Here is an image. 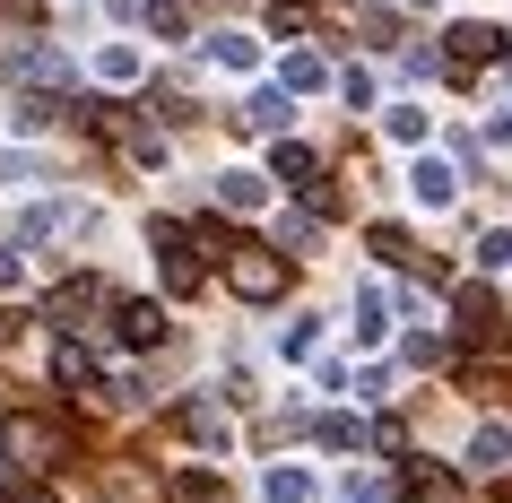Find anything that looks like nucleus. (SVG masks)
<instances>
[{"label":"nucleus","mask_w":512,"mask_h":503,"mask_svg":"<svg viewBox=\"0 0 512 503\" xmlns=\"http://www.w3.org/2000/svg\"><path fill=\"white\" fill-rule=\"evenodd\" d=\"M313 347H322V330H313V321H287V330H278V356H287V365H304Z\"/></svg>","instance_id":"nucleus-25"},{"label":"nucleus","mask_w":512,"mask_h":503,"mask_svg":"<svg viewBox=\"0 0 512 503\" xmlns=\"http://www.w3.org/2000/svg\"><path fill=\"white\" fill-rule=\"evenodd\" d=\"M313 235H322V217H313V209H287V217H278V235H270V252H304Z\"/></svg>","instance_id":"nucleus-21"},{"label":"nucleus","mask_w":512,"mask_h":503,"mask_svg":"<svg viewBox=\"0 0 512 503\" xmlns=\"http://www.w3.org/2000/svg\"><path fill=\"white\" fill-rule=\"evenodd\" d=\"M270 174H278L287 191H304V183H322V157H313L304 139H278V148H270Z\"/></svg>","instance_id":"nucleus-8"},{"label":"nucleus","mask_w":512,"mask_h":503,"mask_svg":"<svg viewBox=\"0 0 512 503\" xmlns=\"http://www.w3.org/2000/svg\"><path fill=\"white\" fill-rule=\"evenodd\" d=\"M339 96L348 105H374V70H339Z\"/></svg>","instance_id":"nucleus-32"},{"label":"nucleus","mask_w":512,"mask_h":503,"mask_svg":"<svg viewBox=\"0 0 512 503\" xmlns=\"http://www.w3.org/2000/svg\"><path fill=\"white\" fill-rule=\"evenodd\" d=\"M478 261L486 269H512V226H486V235H478Z\"/></svg>","instance_id":"nucleus-29"},{"label":"nucleus","mask_w":512,"mask_h":503,"mask_svg":"<svg viewBox=\"0 0 512 503\" xmlns=\"http://www.w3.org/2000/svg\"><path fill=\"white\" fill-rule=\"evenodd\" d=\"M408 9H426V0H408Z\"/></svg>","instance_id":"nucleus-37"},{"label":"nucleus","mask_w":512,"mask_h":503,"mask_svg":"<svg viewBox=\"0 0 512 503\" xmlns=\"http://www.w3.org/2000/svg\"><path fill=\"white\" fill-rule=\"evenodd\" d=\"M339 503H382V495H374V486H356V477H348V495H339Z\"/></svg>","instance_id":"nucleus-35"},{"label":"nucleus","mask_w":512,"mask_h":503,"mask_svg":"<svg viewBox=\"0 0 512 503\" xmlns=\"http://www.w3.org/2000/svg\"><path fill=\"white\" fill-rule=\"evenodd\" d=\"M70 226H79V209H61V200H44V209H27V217H18V235H9V243L27 252V243H53V235H70Z\"/></svg>","instance_id":"nucleus-9"},{"label":"nucleus","mask_w":512,"mask_h":503,"mask_svg":"<svg viewBox=\"0 0 512 503\" xmlns=\"http://www.w3.org/2000/svg\"><path fill=\"white\" fill-rule=\"evenodd\" d=\"M183 434H191V443H200V451H226V443H235V425L217 417L209 399H191V408H183Z\"/></svg>","instance_id":"nucleus-13"},{"label":"nucleus","mask_w":512,"mask_h":503,"mask_svg":"<svg viewBox=\"0 0 512 503\" xmlns=\"http://www.w3.org/2000/svg\"><path fill=\"white\" fill-rule=\"evenodd\" d=\"M313 87H330V61L322 53H287V96H313Z\"/></svg>","instance_id":"nucleus-23"},{"label":"nucleus","mask_w":512,"mask_h":503,"mask_svg":"<svg viewBox=\"0 0 512 503\" xmlns=\"http://www.w3.org/2000/svg\"><path fill=\"white\" fill-rule=\"evenodd\" d=\"M217 200H226V209H261V200H270V183H261V174H217Z\"/></svg>","instance_id":"nucleus-20"},{"label":"nucleus","mask_w":512,"mask_h":503,"mask_svg":"<svg viewBox=\"0 0 512 503\" xmlns=\"http://www.w3.org/2000/svg\"><path fill=\"white\" fill-rule=\"evenodd\" d=\"M486 61H504V35L478 27V18H460V27L443 35V70H452V79H469V70H486Z\"/></svg>","instance_id":"nucleus-4"},{"label":"nucleus","mask_w":512,"mask_h":503,"mask_svg":"<svg viewBox=\"0 0 512 503\" xmlns=\"http://www.w3.org/2000/svg\"><path fill=\"white\" fill-rule=\"evenodd\" d=\"M400 356L426 373V365H443V339H434V330H417V339H400Z\"/></svg>","instance_id":"nucleus-31"},{"label":"nucleus","mask_w":512,"mask_h":503,"mask_svg":"<svg viewBox=\"0 0 512 503\" xmlns=\"http://www.w3.org/2000/svg\"><path fill=\"white\" fill-rule=\"evenodd\" d=\"M504 460H512V425H478V434H469V469L495 477Z\"/></svg>","instance_id":"nucleus-15"},{"label":"nucleus","mask_w":512,"mask_h":503,"mask_svg":"<svg viewBox=\"0 0 512 503\" xmlns=\"http://www.w3.org/2000/svg\"><path fill=\"white\" fill-rule=\"evenodd\" d=\"M53 382H61V391H96V356H87L79 339H61V356H53Z\"/></svg>","instance_id":"nucleus-18"},{"label":"nucleus","mask_w":512,"mask_h":503,"mask_svg":"<svg viewBox=\"0 0 512 503\" xmlns=\"http://www.w3.org/2000/svg\"><path fill=\"white\" fill-rule=\"evenodd\" d=\"M148 235L165 243V287H174V295H200V287H209V261H200V252H191V243H200V235H191L183 217H157V226H148Z\"/></svg>","instance_id":"nucleus-2"},{"label":"nucleus","mask_w":512,"mask_h":503,"mask_svg":"<svg viewBox=\"0 0 512 503\" xmlns=\"http://www.w3.org/2000/svg\"><path fill=\"white\" fill-rule=\"evenodd\" d=\"M400 486H408L417 503H443V495H452V469H434V460H417V469H400Z\"/></svg>","instance_id":"nucleus-22"},{"label":"nucleus","mask_w":512,"mask_h":503,"mask_svg":"<svg viewBox=\"0 0 512 503\" xmlns=\"http://www.w3.org/2000/svg\"><path fill=\"white\" fill-rule=\"evenodd\" d=\"M96 278H61L53 295H44V321H53V330H79V313H96Z\"/></svg>","instance_id":"nucleus-7"},{"label":"nucleus","mask_w":512,"mask_h":503,"mask_svg":"<svg viewBox=\"0 0 512 503\" xmlns=\"http://www.w3.org/2000/svg\"><path fill=\"white\" fill-rule=\"evenodd\" d=\"M0 451H27L35 469H53V460H70V434L44 425V417H9V425H0Z\"/></svg>","instance_id":"nucleus-5"},{"label":"nucleus","mask_w":512,"mask_h":503,"mask_svg":"<svg viewBox=\"0 0 512 503\" xmlns=\"http://www.w3.org/2000/svg\"><path fill=\"white\" fill-rule=\"evenodd\" d=\"M391 339V304H382V287H356V347H382Z\"/></svg>","instance_id":"nucleus-14"},{"label":"nucleus","mask_w":512,"mask_h":503,"mask_svg":"<svg viewBox=\"0 0 512 503\" xmlns=\"http://www.w3.org/2000/svg\"><path fill=\"white\" fill-rule=\"evenodd\" d=\"M0 287H18V243H0Z\"/></svg>","instance_id":"nucleus-33"},{"label":"nucleus","mask_w":512,"mask_h":503,"mask_svg":"<svg viewBox=\"0 0 512 503\" xmlns=\"http://www.w3.org/2000/svg\"><path fill=\"white\" fill-rule=\"evenodd\" d=\"M261 495H270V503H313V469H270V477H261Z\"/></svg>","instance_id":"nucleus-24"},{"label":"nucleus","mask_w":512,"mask_h":503,"mask_svg":"<svg viewBox=\"0 0 512 503\" xmlns=\"http://www.w3.org/2000/svg\"><path fill=\"white\" fill-rule=\"evenodd\" d=\"M0 70H9L18 87H70V79H79L53 44H0Z\"/></svg>","instance_id":"nucleus-3"},{"label":"nucleus","mask_w":512,"mask_h":503,"mask_svg":"<svg viewBox=\"0 0 512 503\" xmlns=\"http://www.w3.org/2000/svg\"><path fill=\"white\" fill-rule=\"evenodd\" d=\"M382 131L400 139V148H417V139H426V113H417V105H391V113H382Z\"/></svg>","instance_id":"nucleus-26"},{"label":"nucleus","mask_w":512,"mask_h":503,"mask_svg":"<svg viewBox=\"0 0 512 503\" xmlns=\"http://www.w3.org/2000/svg\"><path fill=\"white\" fill-rule=\"evenodd\" d=\"M365 243H374L382 261H400V269H426V278H443V261H434V252H417V243H408V226H374Z\"/></svg>","instance_id":"nucleus-10"},{"label":"nucleus","mask_w":512,"mask_h":503,"mask_svg":"<svg viewBox=\"0 0 512 503\" xmlns=\"http://www.w3.org/2000/svg\"><path fill=\"white\" fill-rule=\"evenodd\" d=\"M9 503H53V495H44V486H9Z\"/></svg>","instance_id":"nucleus-34"},{"label":"nucleus","mask_w":512,"mask_h":503,"mask_svg":"<svg viewBox=\"0 0 512 503\" xmlns=\"http://www.w3.org/2000/svg\"><path fill=\"white\" fill-rule=\"evenodd\" d=\"M0 9H9V18H35V9H44V0H0Z\"/></svg>","instance_id":"nucleus-36"},{"label":"nucleus","mask_w":512,"mask_h":503,"mask_svg":"<svg viewBox=\"0 0 512 503\" xmlns=\"http://www.w3.org/2000/svg\"><path fill=\"white\" fill-rule=\"evenodd\" d=\"M313 434H322L330 451H356V443H365V417H322V425H313Z\"/></svg>","instance_id":"nucleus-27"},{"label":"nucleus","mask_w":512,"mask_h":503,"mask_svg":"<svg viewBox=\"0 0 512 503\" xmlns=\"http://www.w3.org/2000/svg\"><path fill=\"white\" fill-rule=\"evenodd\" d=\"M122 339H131V347H157V339H165V304L131 295V304H122Z\"/></svg>","instance_id":"nucleus-16"},{"label":"nucleus","mask_w":512,"mask_h":503,"mask_svg":"<svg viewBox=\"0 0 512 503\" xmlns=\"http://www.w3.org/2000/svg\"><path fill=\"white\" fill-rule=\"evenodd\" d=\"M96 79H105V87H139V79H148L139 44H96Z\"/></svg>","instance_id":"nucleus-12"},{"label":"nucleus","mask_w":512,"mask_h":503,"mask_svg":"<svg viewBox=\"0 0 512 503\" xmlns=\"http://www.w3.org/2000/svg\"><path fill=\"white\" fill-rule=\"evenodd\" d=\"M243 131H270V139H287V96H278V87H261V96H252V105L235 113Z\"/></svg>","instance_id":"nucleus-17"},{"label":"nucleus","mask_w":512,"mask_h":503,"mask_svg":"<svg viewBox=\"0 0 512 503\" xmlns=\"http://www.w3.org/2000/svg\"><path fill=\"white\" fill-rule=\"evenodd\" d=\"M217 252H226V287H235L243 304H278V295H287V252L235 235V226H226V243H217Z\"/></svg>","instance_id":"nucleus-1"},{"label":"nucleus","mask_w":512,"mask_h":503,"mask_svg":"<svg viewBox=\"0 0 512 503\" xmlns=\"http://www.w3.org/2000/svg\"><path fill=\"white\" fill-rule=\"evenodd\" d=\"M452 313H460V330H469V347H486V339L504 347V304H495V287H460Z\"/></svg>","instance_id":"nucleus-6"},{"label":"nucleus","mask_w":512,"mask_h":503,"mask_svg":"<svg viewBox=\"0 0 512 503\" xmlns=\"http://www.w3.org/2000/svg\"><path fill=\"white\" fill-rule=\"evenodd\" d=\"M148 27H157V35H183L191 9H183V0H148Z\"/></svg>","instance_id":"nucleus-30"},{"label":"nucleus","mask_w":512,"mask_h":503,"mask_svg":"<svg viewBox=\"0 0 512 503\" xmlns=\"http://www.w3.org/2000/svg\"><path fill=\"white\" fill-rule=\"evenodd\" d=\"M209 53H217V70H261V35H209Z\"/></svg>","instance_id":"nucleus-19"},{"label":"nucleus","mask_w":512,"mask_h":503,"mask_svg":"<svg viewBox=\"0 0 512 503\" xmlns=\"http://www.w3.org/2000/svg\"><path fill=\"white\" fill-rule=\"evenodd\" d=\"M408 191H417V200H426V209H452V200H460V183H452V165H434V157H417V165H408Z\"/></svg>","instance_id":"nucleus-11"},{"label":"nucleus","mask_w":512,"mask_h":503,"mask_svg":"<svg viewBox=\"0 0 512 503\" xmlns=\"http://www.w3.org/2000/svg\"><path fill=\"white\" fill-rule=\"evenodd\" d=\"M174 503H226V495H217L209 469H183V477H174Z\"/></svg>","instance_id":"nucleus-28"}]
</instances>
